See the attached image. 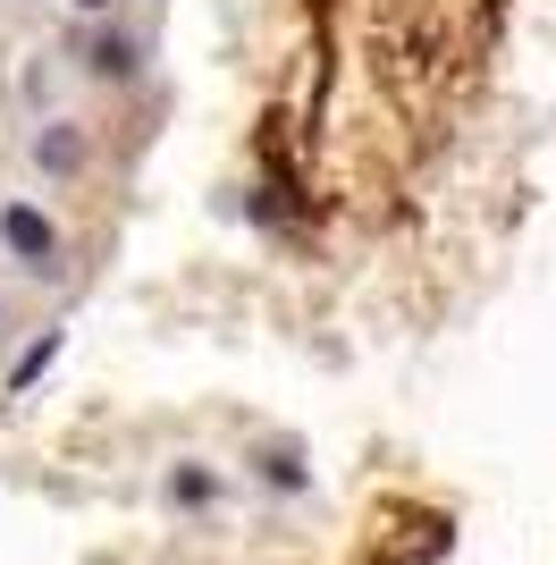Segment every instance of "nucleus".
Returning a JSON list of instances; mask_svg holds the SVG:
<instances>
[{"instance_id":"2","label":"nucleus","mask_w":556,"mask_h":565,"mask_svg":"<svg viewBox=\"0 0 556 565\" xmlns=\"http://www.w3.org/2000/svg\"><path fill=\"white\" fill-rule=\"evenodd\" d=\"M34 169H51V178H76V169H85V127H76V118H51L43 136H34Z\"/></svg>"},{"instance_id":"6","label":"nucleus","mask_w":556,"mask_h":565,"mask_svg":"<svg viewBox=\"0 0 556 565\" xmlns=\"http://www.w3.org/2000/svg\"><path fill=\"white\" fill-rule=\"evenodd\" d=\"M51 354H60V338H34V347H25V354H18V388H25V380H34V372H43Z\"/></svg>"},{"instance_id":"4","label":"nucleus","mask_w":556,"mask_h":565,"mask_svg":"<svg viewBox=\"0 0 556 565\" xmlns=\"http://www.w3.org/2000/svg\"><path fill=\"white\" fill-rule=\"evenodd\" d=\"M169 498H178V507H211V498H220V481H211V472H169Z\"/></svg>"},{"instance_id":"5","label":"nucleus","mask_w":556,"mask_h":565,"mask_svg":"<svg viewBox=\"0 0 556 565\" xmlns=\"http://www.w3.org/2000/svg\"><path fill=\"white\" fill-rule=\"evenodd\" d=\"M261 472H270V490H303V481H312L296 448H270V456H261Z\"/></svg>"},{"instance_id":"7","label":"nucleus","mask_w":556,"mask_h":565,"mask_svg":"<svg viewBox=\"0 0 556 565\" xmlns=\"http://www.w3.org/2000/svg\"><path fill=\"white\" fill-rule=\"evenodd\" d=\"M76 9H110V0H76Z\"/></svg>"},{"instance_id":"3","label":"nucleus","mask_w":556,"mask_h":565,"mask_svg":"<svg viewBox=\"0 0 556 565\" xmlns=\"http://www.w3.org/2000/svg\"><path fill=\"white\" fill-rule=\"evenodd\" d=\"M85 68L101 76V85H127V76L143 68V43H136V34H118V25H110V34H93V43H85Z\"/></svg>"},{"instance_id":"8","label":"nucleus","mask_w":556,"mask_h":565,"mask_svg":"<svg viewBox=\"0 0 556 565\" xmlns=\"http://www.w3.org/2000/svg\"><path fill=\"white\" fill-rule=\"evenodd\" d=\"M0 330H9V305H0Z\"/></svg>"},{"instance_id":"1","label":"nucleus","mask_w":556,"mask_h":565,"mask_svg":"<svg viewBox=\"0 0 556 565\" xmlns=\"http://www.w3.org/2000/svg\"><path fill=\"white\" fill-rule=\"evenodd\" d=\"M0 245H9L34 279H51V270H60V228H51L34 203H9V212H0Z\"/></svg>"}]
</instances>
